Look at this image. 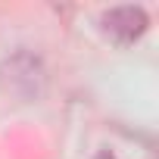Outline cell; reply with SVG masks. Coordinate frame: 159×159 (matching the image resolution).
Here are the masks:
<instances>
[{
    "label": "cell",
    "mask_w": 159,
    "mask_h": 159,
    "mask_svg": "<svg viewBox=\"0 0 159 159\" xmlns=\"http://www.w3.org/2000/svg\"><path fill=\"white\" fill-rule=\"evenodd\" d=\"M0 91L16 100H41L47 91V69L41 56L19 50L0 62Z\"/></svg>",
    "instance_id": "obj_1"
},
{
    "label": "cell",
    "mask_w": 159,
    "mask_h": 159,
    "mask_svg": "<svg viewBox=\"0 0 159 159\" xmlns=\"http://www.w3.org/2000/svg\"><path fill=\"white\" fill-rule=\"evenodd\" d=\"M100 25L116 44H134L147 31L150 19L140 7H112L100 16Z\"/></svg>",
    "instance_id": "obj_2"
},
{
    "label": "cell",
    "mask_w": 159,
    "mask_h": 159,
    "mask_svg": "<svg viewBox=\"0 0 159 159\" xmlns=\"http://www.w3.org/2000/svg\"><path fill=\"white\" fill-rule=\"evenodd\" d=\"M97 159H116V156H112V153H106V150H103V153H100V156H97Z\"/></svg>",
    "instance_id": "obj_3"
}]
</instances>
